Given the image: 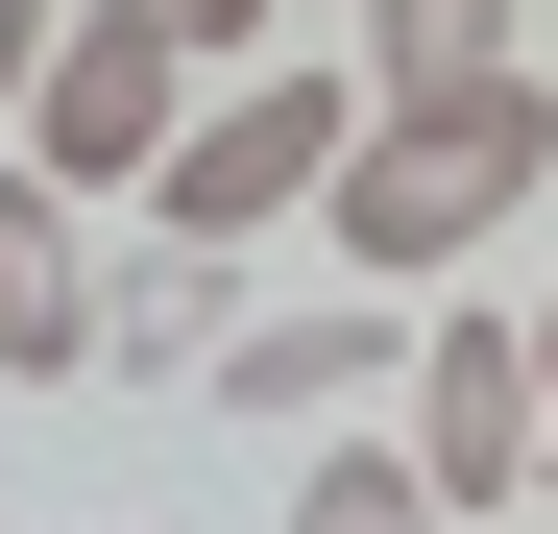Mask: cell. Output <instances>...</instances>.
I'll return each mask as SVG.
<instances>
[{
    "instance_id": "1",
    "label": "cell",
    "mask_w": 558,
    "mask_h": 534,
    "mask_svg": "<svg viewBox=\"0 0 558 534\" xmlns=\"http://www.w3.org/2000/svg\"><path fill=\"white\" fill-rule=\"evenodd\" d=\"M534 195H558V73H437V98H364V122H340V170H316V219H340L364 292L486 267Z\"/></svg>"
},
{
    "instance_id": "2",
    "label": "cell",
    "mask_w": 558,
    "mask_h": 534,
    "mask_svg": "<svg viewBox=\"0 0 558 534\" xmlns=\"http://www.w3.org/2000/svg\"><path fill=\"white\" fill-rule=\"evenodd\" d=\"M195 98H219V73L170 49L146 0H73V25H49V73H25V122H0V146H25L49 195H146V170H170V122H195Z\"/></svg>"
},
{
    "instance_id": "3",
    "label": "cell",
    "mask_w": 558,
    "mask_h": 534,
    "mask_svg": "<svg viewBox=\"0 0 558 534\" xmlns=\"http://www.w3.org/2000/svg\"><path fill=\"white\" fill-rule=\"evenodd\" d=\"M389 462H413L437 510H534V486H558V462H534V340H510V292H437V316H413Z\"/></svg>"
},
{
    "instance_id": "4",
    "label": "cell",
    "mask_w": 558,
    "mask_h": 534,
    "mask_svg": "<svg viewBox=\"0 0 558 534\" xmlns=\"http://www.w3.org/2000/svg\"><path fill=\"white\" fill-rule=\"evenodd\" d=\"M340 122H364V73H219V98L170 122V170H146L170 243H195V267H219V243H267V219L340 170Z\"/></svg>"
},
{
    "instance_id": "5",
    "label": "cell",
    "mask_w": 558,
    "mask_h": 534,
    "mask_svg": "<svg viewBox=\"0 0 558 534\" xmlns=\"http://www.w3.org/2000/svg\"><path fill=\"white\" fill-rule=\"evenodd\" d=\"M389 365H413V316H389V292H316V316H219V365H195V389L267 413V437H340Z\"/></svg>"
},
{
    "instance_id": "6",
    "label": "cell",
    "mask_w": 558,
    "mask_h": 534,
    "mask_svg": "<svg viewBox=\"0 0 558 534\" xmlns=\"http://www.w3.org/2000/svg\"><path fill=\"white\" fill-rule=\"evenodd\" d=\"M73 365H98V243H73V195L0 146V389H73Z\"/></svg>"
},
{
    "instance_id": "7",
    "label": "cell",
    "mask_w": 558,
    "mask_h": 534,
    "mask_svg": "<svg viewBox=\"0 0 558 534\" xmlns=\"http://www.w3.org/2000/svg\"><path fill=\"white\" fill-rule=\"evenodd\" d=\"M437 73H510V0H364V98H437Z\"/></svg>"
},
{
    "instance_id": "8",
    "label": "cell",
    "mask_w": 558,
    "mask_h": 534,
    "mask_svg": "<svg viewBox=\"0 0 558 534\" xmlns=\"http://www.w3.org/2000/svg\"><path fill=\"white\" fill-rule=\"evenodd\" d=\"M292 534H437V486L389 462V437H340V462H292Z\"/></svg>"
},
{
    "instance_id": "9",
    "label": "cell",
    "mask_w": 558,
    "mask_h": 534,
    "mask_svg": "<svg viewBox=\"0 0 558 534\" xmlns=\"http://www.w3.org/2000/svg\"><path fill=\"white\" fill-rule=\"evenodd\" d=\"M98 365H219V292H195V243H170L146 292H98Z\"/></svg>"
},
{
    "instance_id": "10",
    "label": "cell",
    "mask_w": 558,
    "mask_h": 534,
    "mask_svg": "<svg viewBox=\"0 0 558 534\" xmlns=\"http://www.w3.org/2000/svg\"><path fill=\"white\" fill-rule=\"evenodd\" d=\"M146 25L195 49V73H243V25H267V0H146Z\"/></svg>"
},
{
    "instance_id": "11",
    "label": "cell",
    "mask_w": 558,
    "mask_h": 534,
    "mask_svg": "<svg viewBox=\"0 0 558 534\" xmlns=\"http://www.w3.org/2000/svg\"><path fill=\"white\" fill-rule=\"evenodd\" d=\"M49 25H73V0H0V122H25V73H49Z\"/></svg>"
},
{
    "instance_id": "12",
    "label": "cell",
    "mask_w": 558,
    "mask_h": 534,
    "mask_svg": "<svg viewBox=\"0 0 558 534\" xmlns=\"http://www.w3.org/2000/svg\"><path fill=\"white\" fill-rule=\"evenodd\" d=\"M510 340H534V462H558V292H534V316H510Z\"/></svg>"
}]
</instances>
